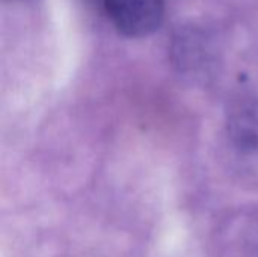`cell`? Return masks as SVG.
Listing matches in <instances>:
<instances>
[{"instance_id":"obj_1","label":"cell","mask_w":258,"mask_h":257,"mask_svg":"<svg viewBox=\"0 0 258 257\" xmlns=\"http://www.w3.org/2000/svg\"><path fill=\"white\" fill-rule=\"evenodd\" d=\"M101 9L127 36H145L154 32L165 15L163 0H98Z\"/></svg>"},{"instance_id":"obj_2","label":"cell","mask_w":258,"mask_h":257,"mask_svg":"<svg viewBox=\"0 0 258 257\" xmlns=\"http://www.w3.org/2000/svg\"><path fill=\"white\" fill-rule=\"evenodd\" d=\"M228 132L242 150L258 151V100H243L233 108Z\"/></svg>"}]
</instances>
